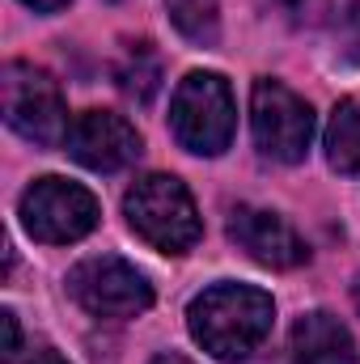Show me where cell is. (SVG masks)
<instances>
[{"label": "cell", "instance_id": "6da1fadb", "mask_svg": "<svg viewBox=\"0 0 360 364\" xmlns=\"http://www.w3.org/2000/svg\"><path fill=\"white\" fill-rule=\"evenodd\" d=\"M186 322H191V339L208 356L242 360L271 335L275 305L255 284H212L191 301Z\"/></svg>", "mask_w": 360, "mask_h": 364}, {"label": "cell", "instance_id": "7a4b0ae2", "mask_svg": "<svg viewBox=\"0 0 360 364\" xmlns=\"http://www.w3.org/2000/svg\"><path fill=\"white\" fill-rule=\"evenodd\" d=\"M123 212H127V225L162 255H186L203 233L191 191L170 174L140 178L127 191Z\"/></svg>", "mask_w": 360, "mask_h": 364}, {"label": "cell", "instance_id": "3957f363", "mask_svg": "<svg viewBox=\"0 0 360 364\" xmlns=\"http://www.w3.org/2000/svg\"><path fill=\"white\" fill-rule=\"evenodd\" d=\"M0 93H4V123L38 144V149H51L60 140H68V106H64V93L55 85L51 73L26 64V60H9L4 64V77H0Z\"/></svg>", "mask_w": 360, "mask_h": 364}, {"label": "cell", "instance_id": "277c9868", "mask_svg": "<svg viewBox=\"0 0 360 364\" xmlns=\"http://www.w3.org/2000/svg\"><path fill=\"white\" fill-rule=\"evenodd\" d=\"M170 127L182 149H191L199 157L225 153L233 140V127H238L233 93L225 85V77H216V73L182 77V85L174 90V106H170Z\"/></svg>", "mask_w": 360, "mask_h": 364}, {"label": "cell", "instance_id": "5b68a950", "mask_svg": "<svg viewBox=\"0 0 360 364\" xmlns=\"http://www.w3.org/2000/svg\"><path fill=\"white\" fill-rule=\"evenodd\" d=\"M250 132H255V144L263 157L297 166V161H305L309 140H314V110L305 97H297L280 81H255Z\"/></svg>", "mask_w": 360, "mask_h": 364}, {"label": "cell", "instance_id": "8992f818", "mask_svg": "<svg viewBox=\"0 0 360 364\" xmlns=\"http://www.w3.org/2000/svg\"><path fill=\"white\" fill-rule=\"evenodd\" d=\"M21 225L34 242L47 246L81 242L97 225V199L68 178H38L21 195Z\"/></svg>", "mask_w": 360, "mask_h": 364}, {"label": "cell", "instance_id": "52a82bcc", "mask_svg": "<svg viewBox=\"0 0 360 364\" xmlns=\"http://www.w3.org/2000/svg\"><path fill=\"white\" fill-rule=\"evenodd\" d=\"M68 292L93 318H140L153 305V284L144 279V272H136L115 255L77 263L68 272Z\"/></svg>", "mask_w": 360, "mask_h": 364}, {"label": "cell", "instance_id": "ba28073f", "mask_svg": "<svg viewBox=\"0 0 360 364\" xmlns=\"http://www.w3.org/2000/svg\"><path fill=\"white\" fill-rule=\"evenodd\" d=\"M64 149L85 170L115 174V170H123L140 157V132L115 110H85V114L73 119Z\"/></svg>", "mask_w": 360, "mask_h": 364}, {"label": "cell", "instance_id": "9c48e42d", "mask_svg": "<svg viewBox=\"0 0 360 364\" xmlns=\"http://www.w3.org/2000/svg\"><path fill=\"white\" fill-rule=\"evenodd\" d=\"M229 237H233L255 263L275 267V272L301 267V263L309 259L305 237H301L284 216H275L268 208H250V203L233 208V216H229Z\"/></svg>", "mask_w": 360, "mask_h": 364}, {"label": "cell", "instance_id": "30bf717a", "mask_svg": "<svg viewBox=\"0 0 360 364\" xmlns=\"http://www.w3.org/2000/svg\"><path fill=\"white\" fill-rule=\"evenodd\" d=\"M292 360L297 364H356V339L335 314H305L292 326Z\"/></svg>", "mask_w": 360, "mask_h": 364}, {"label": "cell", "instance_id": "8fae6325", "mask_svg": "<svg viewBox=\"0 0 360 364\" xmlns=\"http://www.w3.org/2000/svg\"><path fill=\"white\" fill-rule=\"evenodd\" d=\"M115 85L136 106H149L162 90V55L149 43H127V51L115 64Z\"/></svg>", "mask_w": 360, "mask_h": 364}, {"label": "cell", "instance_id": "7c38bea8", "mask_svg": "<svg viewBox=\"0 0 360 364\" xmlns=\"http://www.w3.org/2000/svg\"><path fill=\"white\" fill-rule=\"evenodd\" d=\"M327 161L339 174H360V102L344 97L327 123Z\"/></svg>", "mask_w": 360, "mask_h": 364}, {"label": "cell", "instance_id": "4fadbf2b", "mask_svg": "<svg viewBox=\"0 0 360 364\" xmlns=\"http://www.w3.org/2000/svg\"><path fill=\"white\" fill-rule=\"evenodd\" d=\"M170 4V21L179 26L191 43H216L221 34V0H166Z\"/></svg>", "mask_w": 360, "mask_h": 364}, {"label": "cell", "instance_id": "5bb4252c", "mask_svg": "<svg viewBox=\"0 0 360 364\" xmlns=\"http://www.w3.org/2000/svg\"><path fill=\"white\" fill-rule=\"evenodd\" d=\"M263 9L275 13L284 26L292 30H305V26H318L327 17V0H263Z\"/></svg>", "mask_w": 360, "mask_h": 364}, {"label": "cell", "instance_id": "9a60e30c", "mask_svg": "<svg viewBox=\"0 0 360 364\" xmlns=\"http://www.w3.org/2000/svg\"><path fill=\"white\" fill-rule=\"evenodd\" d=\"M0 322H4V364H17V356H21V331H17V314H13V309H4V314H0Z\"/></svg>", "mask_w": 360, "mask_h": 364}, {"label": "cell", "instance_id": "2e32d148", "mask_svg": "<svg viewBox=\"0 0 360 364\" xmlns=\"http://www.w3.org/2000/svg\"><path fill=\"white\" fill-rule=\"evenodd\" d=\"M26 364H68V360H64L60 352H51V348H38V352H34Z\"/></svg>", "mask_w": 360, "mask_h": 364}, {"label": "cell", "instance_id": "e0dca14e", "mask_svg": "<svg viewBox=\"0 0 360 364\" xmlns=\"http://www.w3.org/2000/svg\"><path fill=\"white\" fill-rule=\"evenodd\" d=\"M21 4H30L34 13H60V9H64L68 0H21Z\"/></svg>", "mask_w": 360, "mask_h": 364}, {"label": "cell", "instance_id": "ac0fdd59", "mask_svg": "<svg viewBox=\"0 0 360 364\" xmlns=\"http://www.w3.org/2000/svg\"><path fill=\"white\" fill-rule=\"evenodd\" d=\"M153 364H191V360H186V356H174V352H170V356H157Z\"/></svg>", "mask_w": 360, "mask_h": 364}, {"label": "cell", "instance_id": "d6986e66", "mask_svg": "<svg viewBox=\"0 0 360 364\" xmlns=\"http://www.w3.org/2000/svg\"><path fill=\"white\" fill-rule=\"evenodd\" d=\"M352 296H356V305H360V275H356V288H352Z\"/></svg>", "mask_w": 360, "mask_h": 364}]
</instances>
